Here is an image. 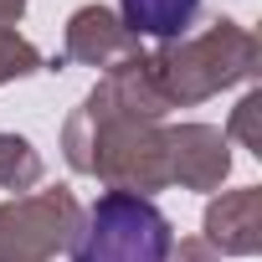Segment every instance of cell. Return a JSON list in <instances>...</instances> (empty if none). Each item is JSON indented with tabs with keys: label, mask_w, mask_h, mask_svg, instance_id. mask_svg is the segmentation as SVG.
I'll use <instances>...</instances> for the list:
<instances>
[{
	"label": "cell",
	"mask_w": 262,
	"mask_h": 262,
	"mask_svg": "<svg viewBox=\"0 0 262 262\" xmlns=\"http://www.w3.org/2000/svg\"><path fill=\"white\" fill-rule=\"evenodd\" d=\"M170 221L139 195H103L72 242V262H165Z\"/></svg>",
	"instance_id": "obj_1"
},
{
	"label": "cell",
	"mask_w": 262,
	"mask_h": 262,
	"mask_svg": "<svg viewBox=\"0 0 262 262\" xmlns=\"http://www.w3.org/2000/svg\"><path fill=\"white\" fill-rule=\"evenodd\" d=\"M123 6V21L144 31V36H175L180 26H190L201 0H118Z\"/></svg>",
	"instance_id": "obj_2"
}]
</instances>
